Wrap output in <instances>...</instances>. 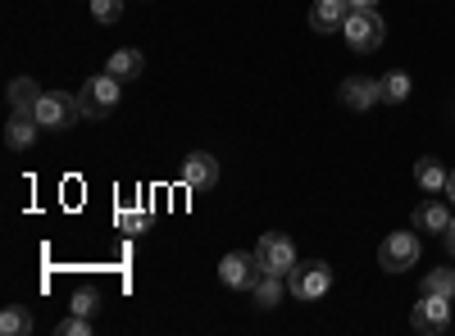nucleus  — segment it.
<instances>
[{
  "label": "nucleus",
  "instance_id": "412c9836",
  "mask_svg": "<svg viewBox=\"0 0 455 336\" xmlns=\"http://www.w3.org/2000/svg\"><path fill=\"white\" fill-rule=\"evenodd\" d=\"M92 19L105 23V27L119 23V19H124V0H92Z\"/></svg>",
  "mask_w": 455,
  "mask_h": 336
},
{
  "label": "nucleus",
  "instance_id": "393cba45",
  "mask_svg": "<svg viewBox=\"0 0 455 336\" xmlns=\"http://www.w3.org/2000/svg\"><path fill=\"white\" fill-rule=\"evenodd\" d=\"M442 237H446V250H451V254H455V218H451V228H446V232H442Z\"/></svg>",
  "mask_w": 455,
  "mask_h": 336
},
{
  "label": "nucleus",
  "instance_id": "f3484780",
  "mask_svg": "<svg viewBox=\"0 0 455 336\" xmlns=\"http://www.w3.org/2000/svg\"><path fill=\"white\" fill-rule=\"evenodd\" d=\"M36 100H42V87H36L32 78H14V82H10V105H14V109H28V114H32Z\"/></svg>",
  "mask_w": 455,
  "mask_h": 336
},
{
  "label": "nucleus",
  "instance_id": "20e7f679",
  "mask_svg": "<svg viewBox=\"0 0 455 336\" xmlns=\"http://www.w3.org/2000/svg\"><path fill=\"white\" fill-rule=\"evenodd\" d=\"M347 42H351V51H360V55H373L378 46H383V36H387V23H383V14L378 10H351V19H347Z\"/></svg>",
  "mask_w": 455,
  "mask_h": 336
},
{
  "label": "nucleus",
  "instance_id": "0eeeda50",
  "mask_svg": "<svg viewBox=\"0 0 455 336\" xmlns=\"http://www.w3.org/2000/svg\"><path fill=\"white\" fill-rule=\"evenodd\" d=\"M255 259H259V269H264V273L287 277V273H291V264H296V246H291L283 232H264V237H259V246H255Z\"/></svg>",
  "mask_w": 455,
  "mask_h": 336
},
{
  "label": "nucleus",
  "instance_id": "b1692460",
  "mask_svg": "<svg viewBox=\"0 0 455 336\" xmlns=\"http://www.w3.org/2000/svg\"><path fill=\"white\" fill-rule=\"evenodd\" d=\"M446 200H451V205H455V168H451V173H446Z\"/></svg>",
  "mask_w": 455,
  "mask_h": 336
},
{
  "label": "nucleus",
  "instance_id": "4468645a",
  "mask_svg": "<svg viewBox=\"0 0 455 336\" xmlns=\"http://www.w3.org/2000/svg\"><path fill=\"white\" fill-rule=\"evenodd\" d=\"M414 228L419 232H446L451 228V209L442 200H424L419 209H414Z\"/></svg>",
  "mask_w": 455,
  "mask_h": 336
},
{
  "label": "nucleus",
  "instance_id": "423d86ee",
  "mask_svg": "<svg viewBox=\"0 0 455 336\" xmlns=\"http://www.w3.org/2000/svg\"><path fill=\"white\" fill-rule=\"evenodd\" d=\"M378 264H383L387 273H405L419 264V237L414 232H392L383 246H378Z\"/></svg>",
  "mask_w": 455,
  "mask_h": 336
},
{
  "label": "nucleus",
  "instance_id": "f8f14e48",
  "mask_svg": "<svg viewBox=\"0 0 455 336\" xmlns=\"http://www.w3.org/2000/svg\"><path fill=\"white\" fill-rule=\"evenodd\" d=\"M36 132H42L36 114H28V109H14L10 123H5V145H10V151H28V145L36 141Z\"/></svg>",
  "mask_w": 455,
  "mask_h": 336
},
{
  "label": "nucleus",
  "instance_id": "a211bd4d",
  "mask_svg": "<svg viewBox=\"0 0 455 336\" xmlns=\"http://www.w3.org/2000/svg\"><path fill=\"white\" fill-rule=\"evenodd\" d=\"M0 332H5V336H23V332H32V314H28L23 305H5V314H0Z\"/></svg>",
  "mask_w": 455,
  "mask_h": 336
},
{
  "label": "nucleus",
  "instance_id": "5701e85b",
  "mask_svg": "<svg viewBox=\"0 0 455 336\" xmlns=\"http://www.w3.org/2000/svg\"><path fill=\"white\" fill-rule=\"evenodd\" d=\"M73 314H83V318H92L96 309H100V295L96 291H78V295H73V305H68Z\"/></svg>",
  "mask_w": 455,
  "mask_h": 336
},
{
  "label": "nucleus",
  "instance_id": "f257e3e1",
  "mask_svg": "<svg viewBox=\"0 0 455 336\" xmlns=\"http://www.w3.org/2000/svg\"><path fill=\"white\" fill-rule=\"evenodd\" d=\"M36 123H42V132H64L83 119V100L68 96V91H42V100H36Z\"/></svg>",
  "mask_w": 455,
  "mask_h": 336
},
{
  "label": "nucleus",
  "instance_id": "aec40b11",
  "mask_svg": "<svg viewBox=\"0 0 455 336\" xmlns=\"http://www.w3.org/2000/svg\"><path fill=\"white\" fill-rule=\"evenodd\" d=\"M424 291H433V295H451V301H455V269H428Z\"/></svg>",
  "mask_w": 455,
  "mask_h": 336
},
{
  "label": "nucleus",
  "instance_id": "a878e982",
  "mask_svg": "<svg viewBox=\"0 0 455 336\" xmlns=\"http://www.w3.org/2000/svg\"><path fill=\"white\" fill-rule=\"evenodd\" d=\"M347 5H351V10H373L378 0H347Z\"/></svg>",
  "mask_w": 455,
  "mask_h": 336
},
{
  "label": "nucleus",
  "instance_id": "9d476101",
  "mask_svg": "<svg viewBox=\"0 0 455 336\" xmlns=\"http://www.w3.org/2000/svg\"><path fill=\"white\" fill-rule=\"evenodd\" d=\"M337 96H341V105H347V109H369V105L383 100V87H378V78H364V73H355V78L341 82Z\"/></svg>",
  "mask_w": 455,
  "mask_h": 336
},
{
  "label": "nucleus",
  "instance_id": "6e6552de",
  "mask_svg": "<svg viewBox=\"0 0 455 336\" xmlns=\"http://www.w3.org/2000/svg\"><path fill=\"white\" fill-rule=\"evenodd\" d=\"M219 277H223V286H233V291H251V286L264 277V269H259V259H255V254L233 250V254H223V259H219Z\"/></svg>",
  "mask_w": 455,
  "mask_h": 336
},
{
  "label": "nucleus",
  "instance_id": "f03ea898",
  "mask_svg": "<svg viewBox=\"0 0 455 336\" xmlns=\"http://www.w3.org/2000/svg\"><path fill=\"white\" fill-rule=\"evenodd\" d=\"M119 91H124V78H114V73H96V78L83 82L78 100H83V119L100 123L105 114H114V105H119Z\"/></svg>",
  "mask_w": 455,
  "mask_h": 336
},
{
  "label": "nucleus",
  "instance_id": "1a4fd4ad",
  "mask_svg": "<svg viewBox=\"0 0 455 336\" xmlns=\"http://www.w3.org/2000/svg\"><path fill=\"white\" fill-rule=\"evenodd\" d=\"M214 182H219V160L210 151H192L182 160V186L187 191H210Z\"/></svg>",
  "mask_w": 455,
  "mask_h": 336
},
{
  "label": "nucleus",
  "instance_id": "9b49d317",
  "mask_svg": "<svg viewBox=\"0 0 455 336\" xmlns=\"http://www.w3.org/2000/svg\"><path fill=\"white\" fill-rule=\"evenodd\" d=\"M347 19H351L347 0H315V5H310V27L315 32H341Z\"/></svg>",
  "mask_w": 455,
  "mask_h": 336
},
{
  "label": "nucleus",
  "instance_id": "4be33fe9",
  "mask_svg": "<svg viewBox=\"0 0 455 336\" xmlns=\"http://www.w3.org/2000/svg\"><path fill=\"white\" fill-rule=\"evenodd\" d=\"M60 336H92V318H83V314H68V318H60V327H55Z\"/></svg>",
  "mask_w": 455,
  "mask_h": 336
},
{
  "label": "nucleus",
  "instance_id": "7ed1b4c3",
  "mask_svg": "<svg viewBox=\"0 0 455 336\" xmlns=\"http://www.w3.org/2000/svg\"><path fill=\"white\" fill-rule=\"evenodd\" d=\"M328 286H332V269L323 259H296L291 273H287V291L296 301H323Z\"/></svg>",
  "mask_w": 455,
  "mask_h": 336
},
{
  "label": "nucleus",
  "instance_id": "2eb2a0df",
  "mask_svg": "<svg viewBox=\"0 0 455 336\" xmlns=\"http://www.w3.org/2000/svg\"><path fill=\"white\" fill-rule=\"evenodd\" d=\"M283 291H287V277H278V273H264V277L251 286V295H255V305H259V309L283 305Z\"/></svg>",
  "mask_w": 455,
  "mask_h": 336
},
{
  "label": "nucleus",
  "instance_id": "6ab92c4d",
  "mask_svg": "<svg viewBox=\"0 0 455 336\" xmlns=\"http://www.w3.org/2000/svg\"><path fill=\"white\" fill-rule=\"evenodd\" d=\"M378 87H383L387 105H401V100H410V73H387V78H378Z\"/></svg>",
  "mask_w": 455,
  "mask_h": 336
},
{
  "label": "nucleus",
  "instance_id": "ddd939ff",
  "mask_svg": "<svg viewBox=\"0 0 455 336\" xmlns=\"http://www.w3.org/2000/svg\"><path fill=\"white\" fill-rule=\"evenodd\" d=\"M141 68H146V59H141V51L137 46H124V51H109V64H105V73H114V78H141Z\"/></svg>",
  "mask_w": 455,
  "mask_h": 336
},
{
  "label": "nucleus",
  "instance_id": "39448f33",
  "mask_svg": "<svg viewBox=\"0 0 455 336\" xmlns=\"http://www.w3.org/2000/svg\"><path fill=\"white\" fill-rule=\"evenodd\" d=\"M410 327L424 332V336H442V332L451 327V295L424 291V301L414 305V314H410Z\"/></svg>",
  "mask_w": 455,
  "mask_h": 336
},
{
  "label": "nucleus",
  "instance_id": "dca6fc26",
  "mask_svg": "<svg viewBox=\"0 0 455 336\" xmlns=\"http://www.w3.org/2000/svg\"><path fill=\"white\" fill-rule=\"evenodd\" d=\"M414 182H419L428 196L433 191H446V168L437 160H419V164H414Z\"/></svg>",
  "mask_w": 455,
  "mask_h": 336
}]
</instances>
